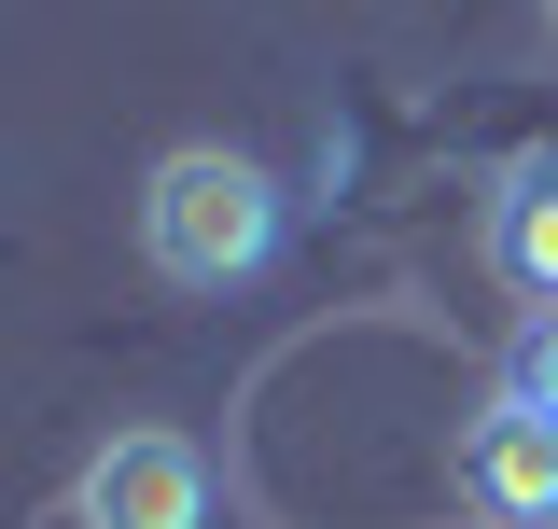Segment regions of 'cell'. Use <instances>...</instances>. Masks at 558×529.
<instances>
[{
    "label": "cell",
    "mask_w": 558,
    "mask_h": 529,
    "mask_svg": "<svg viewBox=\"0 0 558 529\" xmlns=\"http://www.w3.org/2000/svg\"><path fill=\"white\" fill-rule=\"evenodd\" d=\"M488 279L558 307V153H517L502 196H488Z\"/></svg>",
    "instance_id": "4"
},
{
    "label": "cell",
    "mask_w": 558,
    "mask_h": 529,
    "mask_svg": "<svg viewBox=\"0 0 558 529\" xmlns=\"http://www.w3.org/2000/svg\"><path fill=\"white\" fill-rule=\"evenodd\" d=\"M502 391L531 404V418H558V307H545L531 334H517V362H502Z\"/></svg>",
    "instance_id": "5"
},
{
    "label": "cell",
    "mask_w": 558,
    "mask_h": 529,
    "mask_svg": "<svg viewBox=\"0 0 558 529\" xmlns=\"http://www.w3.org/2000/svg\"><path fill=\"white\" fill-rule=\"evenodd\" d=\"M545 28H558V0H545Z\"/></svg>",
    "instance_id": "6"
},
{
    "label": "cell",
    "mask_w": 558,
    "mask_h": 529,
    "mask_svg": "<svg viewBox=\"0 0 558 529\" xmlns=\"http://www.w3.org/2000/svg\"><path fill=\"white\" fill-rule=\"evenodd\" d=\"M293 237V196H279L266 153H223V139H182V153H154V182H140V264L168 279V293H252Z\"/></svg>",
    "instance_id": "1"
},
{
    "label": "cell",
    "mask_w": 558,
    "mask_h": 529,
    "mask_svg": "<svg viewBox=\"0 0 558 529\" xmlns=\"http://www.w3.org/2000/svg\"><path fill=\"white\" fill-rule=\"evenodd\" d=\"M461 502L502 516V529H545L558 516V418H531V404L502 391L475 432H461Z\"/></svg>",
    "instance_id": "3"
},
{
    "label": "cell",
    "mask_w": 558,
    "mask_h": 529,
    "mask_svg": "<svg viewBox=\"0 0 558 529\" xmlns=\"http://www.w3.org/2000/svg\"><path fill=\"white\" fill-rule=\"evenodd\" d=\"M70 529H209V460H196V432H168V418L112 432L98 460L70 473Z\"/></svg>",
    "instance_id": "2"
}]
</instances>
